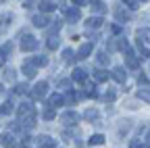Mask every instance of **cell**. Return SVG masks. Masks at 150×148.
<instances>
[{"label":"cell","mask_w":150,"mask_h":148,"mask_svg":"<svg viewBox=\"0 0 150 148\" xmlns=\"http://www.w3.org/2000/svg\"><path fill=\"white\" fill-rule=\"evenodd\" d=\"M48 94V81H38L31 90V98L33 100H42L44 96Z\"/></svg>","instance_id":"cell-1"},{"label":"cell","mask_w":150,"mask_h":148,"mask_svg":"<svg viewBox=\"0 0 150 148\" xmlns=\"http://www.w3.org/2000/svg\"><path fill=\"white\" fill-rule=\"evenodd\" d=\"M17 115H19V119H31V117H35L33 115V104L31 102H23V104H19V108H17Z\"/></svg>","instance_id":"cell-2"},{"label":"cell","mask_w":150,"mask_h":148,"mask_svg":"<svg viewBox=\"0 0 150 148\" xmlns=\"http://www.w3.org/2000/svg\"><path fill=\"white\" fill-rule=\"evenodd\" d=\"M38 48V40L33 38V35H25V38L21 40V50L23 52H33Z\"/></svg>","instance_id":"cell-3"},{"label":"cell","mask_w":150,"mask_h":148,"mask_svg":"<svg viewBox=\"0 0 150 148\" xmlns=\"http://www.w3.org/2000/svg\"><path fill=\"white\" fill-rule=\"evenodd\" d=\"M77 119H79V115L75 113V110H67V113L61 115V121H63L65 125H75V123H77Z\"/></svg>","instance_id":"cell-4"},{"label":"cell","mask_w":150,"mask_h":148,"mask_svg":"<svg viewBox=\"0 0 150 148\" xmlns=\"http://www.w3.org/2000/svg\"><path fill=\"white\" fill-rule=\"evenodd\" d=\"M110 75H112V79H117L119 84H125V79H127V71L123 69V67H115L110 71Z\"/></svg>","instance_id":"cell-5"},{"label":"cell","mask_w":150,"mask_h":148,"mask_svg":"<svg viewBox=\"0 0 150 148\" xmlns=\"http://www.w3.org/2000/svg\"><path fill=\"white\" fill-rule=\"evenodd\" d=\"M123 57H125V65H127L129 69H138V67H140V63H138V59H136V54L131 52V50H127Z\"/></svg>","instance_id":"cell-6"},{"label":"cell","mask_w":150,"mask_h":148,"mask_svg":"<svg viewBox=\"0 0 150 148\" xmlns=\"http://www.w3.org/2000/svg\"><path fill=\"white\" fill-rule=\"evenodd\" d=\"M92 50H94V44H92V42L81 44V46H79V50H77V59H88L90 54H92Z\"/></svg>","instance_id":"cell-7"},{"label":"cell","mask_w":150,"mask_h":148,"mask_svg":"<svg viewBox=\"0 0 150 148\" xmlns=\"http://www.w3.org/2000/svg\"><path fill=\"white\" fill-rule=\"evenodd\" d=\"M0 144H2L4 148H15V144H17V140H15V136L13 134H2V136H0Z\"/></svg>","instance_id":"cell-8"},{"label":"cell","mask_w":150,"mask_h":148,"mask_svg":"<svg viewBox=\"0 0 150 148\" xmlns=\"http://www.w3.org/2000/svg\"><path fill=\"white\" fill-rule=\"evenodd\" d=\"M31 21H33V25H35V27H48V25H50L48 15H42V13H40V15H35Z\"/></svg>","instance_id":"cell-9"},{"label":"cell","mask_w":150,"mask_h":148,"mask_svg":"<svg viewBox=\"0 0 150 148\" xmlns=\"http://www.w3.org/2000/svg\"><path fill=\"white\" fill-rule=\"evenodd\" d=\"M79 19H81L79 8H69V11H67V21H69V23H77Z\"/></svg>","instance_id":"cell-10"},{"label":"cell","mask_w":150,"mask_h":148,"mask_svg":"<svg viewBox=\"0 0 150 148\" xmlns=\"http://www.w3.org/2000/svg\"><path fill=\"white\" fill-rule=\"evenodd\" d=\"M23 73H25V77H35V65L31 63V61H25L23 63Z\"/></svg>","instance_id":"cell-11"},{"label":"cell","mask_w":150,"mask_h":148,"mask_svg":"<svg viewBox=\"0 0 150 148\" xmlns=\"http://www.w3.org/2000/svg\"><path fill=\"white\" fill-rule=\"evenodd\" d=\"M38 6H40V13H42V15L52 13V11H56V8H59V4H56V2H40Z\"/></svg>","instance_id":"cell-12"},{"label":"cell","mask_w":150,"mask_h":148,"mask_svg":"<svg viewBox=\"0 0 150 148\" xmlns=\"http://www.w3.org/2000/svg\"><path fill=\"white\" fill-rule=\"evenodd\" d=\"M73 79L79 81V84H83V81L88 79V71H86V69H75V71H73Z\"/></svg>","instance_id":"cell-13"},{"label":"cell","mask_w":150,"mask_h":148,"mask_svg":"<svg viewBox=\"0 0 150 148\" xmlns=\"http://www.w3.org/2000/svg\"><path fill=\"white\" fill-rule=\"evenodd\" d=\"M38 148H56V142L50 140L48 136H40V146Z\"/></svg>","instance_id":"cell-14"},{"label":"cell","mask_w":150,"mask_h":148,"mask_svg":"<svg viewBox=\"0 0 150 148\" xmlns=\"http://www.w3.org/2000/svg\"><path fill=\"white\" fill-rule=\"evenodd\" d=\"M98 117H100V115H98L96 108H86V110H83V119H86V121H96Z\"/></svg>","instance_id":"cell-15"},{"label":"cell","mask_w":150,"mask_h":148,"mask_svg":"<svg viewBox=\"0 0 150 148\" xmlns=\"http://www.w3.org/2000/svg\"><path fill=\"white\" fill-rule=\"evenodd\" d=\"M86 25H88V29H96V27H100V25H102V17H90V19L86 21Z\"/></svg>","instance_id":"cell-16"},{"label":"cell","mask_w":150,"mask_h":148,"mask_svg":"<svg viewBox=\"0 0 150 148\" xmlns=\"http://www.w3.org/2000/svg\"><path fill=\"white\" fill-rule=\"evenodd\" d=\"M65 100H63V96L61 94H54V96H50V100H48V106L50 108H56V106H61Z\"/></svg>","instance_id":"cell-17"},{"label":"cell","mask_w":150,"mask_h":148,"mask_svg":"<svg viewBox=\"0 0 150 148\" xmlns=\"http://www.w3.org/2000/svg\"><path fill=\"white\" fill-rule=\"evenodd\" d=\"M94 79H96L98 84L106 81V79H108V71H104V69H98V71H94Z\"/></svg>","instance_id":"cell-18"},{"label":"cell","mask_w":150,"mask_h":148,"mask_svg":"<svg viewBox=\"0 0 150 148\" xmlns=\"http://www.w3.org/2000/svg\"><path fill=\"white\" fill-rule=\"evenodd\" d=\"M63 100H65V104H75V100H77V94H75L73 90H67V94L63 96Z\"/></svg>","instance_id":"cell-19"},{"label":"cell","mask_w":150,"mask_h":148,"mask_svg":"<svg viewBox=\"0 0 150 148\" xmlns=\"http://www.w3.org/2000/svg\"><path fill=\"white\" fill-rule=\"evenodd\" d=\"M108 61H110V57H108V54H106V52H98V54H96V63H98L100 67H104V65H108Z\"/></svg>","instance_id":"cell-20"},{"label":"cell","mask_w":150,"mask_h":148,"mask_svg":"<svg viewBox=\"0 0 150 148\" xmlns=\"http://www.w3.org/2000/svg\"><path fill=\"white\" fill-rule=\"evenodd\" d=\"M138 42H150V29H138Z\"/></svg>","instance_id":"cell-21"},{"label":"cell","mask_w":150,"mask_h":148,"mask_svg":"<svg viewBox=\"0 0 150 148\" xmlns=\"http://www.w3.org/2000/svg\"><path fill=\"white\" fill-rule=\"evenodd\" d=\"M13 110H15V106H13V102L11 100H6L2 106H0V115H11L13 113Z\"/></svg>","instance_id":"cell-22"},{"label":"cell","mask_w":150,"mask_h":148,"mask_svg":"<svg viewBox=\"0 0 150 148\" xmlns=\"http://www.w3.org/2000/svg\"><path fill=\"white\" fill-rule=\"evenodd\" d=\"M115 17H117L121 23H125V21L129 19V13H127L125 8H117V11H115Z\"/></svg>","instance_id":"cell-23"},{"label":"cell","mask_w":150,"mask_h":148,"mask_svg":"<svg viewBox=\"0 0 150 148\" xmlns=\"http://www.w3.org/2000/svg\"><path fill=\"white\" fill-rule=\"evenodd\" d=\"M100 144H104V136L102 134H94L90 138V146H100Z\"/></svg>","instance_id":"cell-24"},{"label":"cell","mask_w":150,"mask_h":148,"mask_svg":"<svg viewBox=\"0 0 150 148\" xmlns=\"http://www.w3.org/2000/svg\"><path fill=\"white\" fill-rule=\"evenodd\" d=\"M138 98L150 104V90H148V88H142V90H138Z\"/></svg>","instance_id":"cell-25"},{"label":"cell","mask_w":150,"mask_h":148,"mask_svg":"<svg viewBox=\"0 0 150 148\" xmlns=\"http://www.w3.org/2000/svg\"><path fill=\"white\" fill-rule=\"evenodd\" d=\"M90 4H92V11H94V13H98V15L106 13V4H104V2H90Z\"/></svg>","instance_id":"cell-26"},{"label":"cell","mask_w":150,"mask_h":148,"mask_svg":"<svg viewBox=\"0 0 150 148\" xmlns=\"http://www.w3.org/2000/svg\"><path fill=\"white\" fill-rule=\"evenodd\" d=\"M46 46H48V50H56V48H59V38H56V35H50Z\"/></svg>","instance_id":"cell-27"},{"label":"cell","mask_w":150,"mask_h":148,"mask_svg":"<svg viewBox=\"0 0 150 148\" xmlns=\"http://www.w3.org/2000/svg\"><path fill=\"white\" fill-rule=\"evenodd\" d=\"M31 63L35 67H44V65H48V59L46 57H35V59H31Z\"/></svg>","instance_id":"cell-28"},{"label":"cell","mask_w":150,"mask_h":148,"mask_svg":"<svg viewBox=\"0 0 150 148\" xmlns=\"http://www.w3.org/2000/svg\"><path fill=\"white\" fill-rule=\"evenodd\" d=\"M123 4H125L129 11H136V8H140V4H142V2H138V0H125Z\"/></svg>","instance_id":"cell-29"},{"label":"cell","mask_w":150,"mask_h":148,"mask_svg":"<svg viewBox=\"0 0 150 148\" xmlns=\"http://www.w3.org/2000/svg\"><path fill=\"white\" fill-rule=\"evenodd\" d=\"M115 48H119V50L127 52V50H129V44H127V40H125V38H119V42H117V46H115Z\"/></svg>","instance_id":"cell-30"},{"label":"cell","mask_w":150,"mask_h":148,"mask_svg":"<svg viewBox=\"0 0 150 148\" xmlns=\"http://www.w3.org/2000/svg\"><path fill=\"white\" fill-rule=\"evenodd\" d=\"M86 96H90V98H96V96H98V90H96V86H88V90H86Z\"/></svg>","instance_id":"cell-31"},{"label":"cell","mask_w":150,"mask_h":148,"mask_svg":"<svg viewBox=\"0 0 150 148\" xmlns=\"http://www.w3.org/2000/svg\"><path fill=\"white\" fill-rule=\"evenodd\" d=\"M27 84H19V86H15V94H25V92H27Z\"/></svg>","instance_id":"cell-32"},{"label":"cell","mask_w":150,"mask_h":148,"mask_svg":"<svg viewBox=\"0 0 150 148\" xmlns=\"http://www.w3.org/2000/svg\"><path fill=\"white\" fill-rule=\"evenodd\" d=\"M138 46H140V57H142V59H150V50H148V48H144L140 42H138Z\"/></svg>","instance_id":"cell-33"},{"label":"cell","mask_w":150,"mask_h":148,"mask_svg":"<svg viewBox=\"0 0 150 148\" xmlns=\"http://www.w3.org/2000/svg\"><path fill=\"white\" fill-rule=\"evenodd\" d=\"M54 117H56L54 108H46V110H44V119H46V121H50V119H54Z\"/></svg>","instance_id":"cell-34"},{"label":"cell","mask_w":150,"mask_h":148,"mask_svg":"<svg viewBox=\"0 0 150 148\" xmlns=\"http://www.w3.org/2000/svg\"><path fill=\"white\" fill-rule=\"evenodd\" d=\"M115 98H117V94H115V92H112V90H108L106 94H104V100H106V102H112Z\"/></svg>","instance_id":"cell-35"},{"label":"cell","mask_w":150,"mask_h":148,"mask_svg":"<svg viewBox=\"0 0 150 148\" xmlns=\"http://www.w3.org/2000/svg\"><path fill=\"white\" fill-rule=\"evenodd\" d=\"M61 27H63V23H61V21H54V23H52V27H50V31H59Z\"/></svg>","instance_id":"cell-36"},{"label":"cell","mask_w":150,"mask_h":148,"mask_svg":"<svg viewBox=\"0 0 150 148\" xmlns=\"http://www.w3.org/2000/svg\"><path fill=\"white\" fill-rule=\"evenodd\" d=\"M4 79H6V81H13V79H15V73H13L11 69H8V71L4 73Z\"/></svg>","instance_id":"cell-37"},{"label":"cell","mask_w":150,"mask_h":148,"mask_svg":"<svg viewBox=\"0 0 150 148\" xmlns=\"http://www.w3.org/2000/svg\"><path fill=\"white\" fill-rule=\"evenodd\" d=\"M131 148H148V146L142 144V142H138V140H134V142H131Z\"/></svg>","instance_id":"cell-38"},{"label":"cell","mask_w":150,"mask_h":148,"mask_svg":"<svg viewBox=\"0 0 150 148\" xmlns=\"http://www.w3.org/2000/svg\"><path fill=\"white\" fill-rule=\"evenodd\" d=\"M75 6H77V8H81V6H88L90 2H86V0H75V2H73Z\"/></svg>","instance_id":"cell-39"},{"label":"cell","mask_w":150,"mask_h":148,"mask_svg":"<svg viewBox=\"0 0 150 148\" xmlns=\"http://www.w3.org/2000/svg\"><path fill=\"white\" fill-rule=\"evenodd\" d=\"M4 63H6V54H4L2 50H0V67H2Z\"/></svg>","instance_id":"cell-40"},{"label":"cell","mask_w":150,"mask_h":148,"mask_svg":"<svg viewBox=\"0 0 150 148\" xmlns=\"http://www.w3.org/2000/svg\"><path fill=\"white\" fill-rule=\"evenodd\" d=\"M71 54H73V52H71V50L67 48V50L63 52V57H65V61H71Z\"/></svg>","instance_id":"cell-41"},{"label":"cell","mask_w":150,"mask_h":148,"mask_svg":"<svg viewBox=\"0 0 150 148\" xmlns=\"http://www.w3.org/2000/svg\"><path fill=\"white\" fill-rule=\"evenodd\" d=\"M11 50H13V44H11V42H8V44H4V48H2V52L6 54V52H11Z\"/></svg>","instance_id":"cell-42"},{"label":"cell","mask_w":150,"mask_h":148,"mask_svg":"<svg viewBox=\"0 0 150 148\" xmlns=\"http://www.w3.org/2000/svg\"><path fill=\"white\" fill-rule=\"evenodd\" d=\"M69 86H71L69 79H61V88H67V90H69Z\"/></svg>","instance_id":"cell-43"},{"label":"cell","mask_w":150,"mask_h":148,"mask_svg":"<svg viewBox=\"0 0 150 148\" xmlns=\"http://www.w3.org/2000/svg\"><path fill=\"white\" fill-rule=\"evenodd\" d=\"M110 29H112V33H121V27H119V25H112Z\"/></svg>","instance_id":"cell-44"},{"label":"cell","mask_w":150,"mask_h":148,"mask_svg":"<svg viewBox=\"0 0 150 148\" xmlns=\"http://www.w3.org/2000/svg\"><path fill=\"white\" fill-rule=\"evenodd\" d=\"M146 140H148V142H150V132H148V136H146Z\"/></svg>","instance_id":"cell-45"},{"label":"cell","mask_w":150,"mask_h":148,"mask_svg":"<svg viewBox=\"0 0 150 148\" xmlns=\"http://www.w3.org/2000/svg\"><path fill=\"white\" fill-rule=\"evenodd\" d=\"M0 92H2V84H0Z\"/></svg>","instance_id":"cell-46"}]
</instances>
